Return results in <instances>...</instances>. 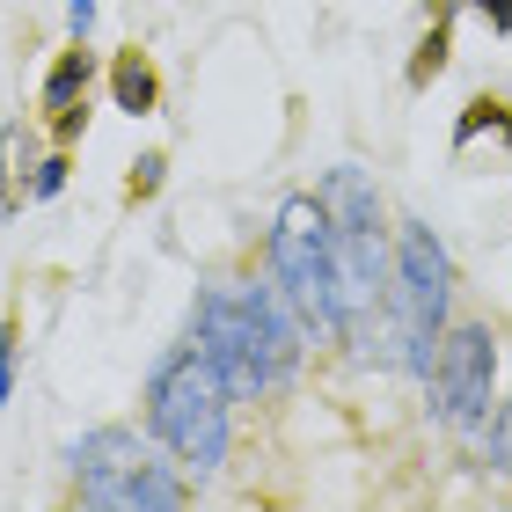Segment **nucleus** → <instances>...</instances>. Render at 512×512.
Segmentation results:
<instances>
[{"label": "nucleus", "mask_w": 512, "mask_h": 512, "mask_svg": "<svg viewBox=\"0 0 512 512\" xmlns=\"http://www.w3.org/2000/svg\"><path fill=\"white\" fill-rule=\"evenodd\" d=\"M198 352L213 359V374L227 395H271L293 381L300 366V322L286 286H235V293H205L198 315Z\"/></svg>", "instance_id": "f257e3e1"}, {"label": "nucleus", "mask_w": 512, "mask_h": 512, "mask_svg": "<svg viewBox=\"0 0 512 512\" xmlns=\"http://www.w3.org/2000/svg\"><path fill=\"white\" fill-rule=\"evenodd\" d=\"M147 410H154V432L176 447V461H191L198 476H213L227 461V381L213 374V359L198 344H183L154 366Z\"/></svg>", "instance_id": "f03ea898"}, {"label": "nucleus", "mask_w": 512, "mask_h": 512, "mask_svg": "<svg viewBox=\"0 0 512 512\" xmlns=\"http://www.w3.org/2000/svg\"><path fill=\"white\" fill-rule=\"evenodd\" d=\"M322 213H330V264H337V330L366 337L381 286V198L359 169H330L322 183Z\"/></svg>", "instance_id": "7ed1b4c3"}, {"label": "nucleus", "mask_w": 512, "mask_h": 512, "mask_svg": "<svg viewBox=\"0 0 512 512\" xmlns=\"http://www.w3.org/2000/svg\"><path fill=\"white\" fill-rule=\"evenodd\" d=\"M271 264L278 286L293 293V308L315 322V330H337V264H330V213L322 198H286L271 227Z\"/></svg>", "instance_id": "20e7f679"}, {"label": "nucleus", "mask_w": 512, "mask_h": 512, "mask_svg": "<svg viewBox=\"0 0 512 512\" xmlns=\"http://www.w3.org/2000/svg\"><path fill=\"white\" fill-rule=\"evenodd\" d=\"M447 249L432 242V227H403V249H395V286H388V308H395V344H403V366L432 374V344H439V322H447Z\"/></svg>", "instance_id": "39448f33"}, {"label": "nucleus", "mask_w": 512, "mask_h": 512, "mask_svg": "<svg viewBox=\"0 0 512 512\" xmlns=\"http://www.w3.org/2000/svg\"><path fill=\"white\" fill-rule=\"evenodd\" d=\"M74 469H81V505H110V512H132V505H191V491H183V483L161 469L132 432H88L81 447H74Z\"/></svg>", "instance_id": "423d86ee"}, {"label": "nucleus", "mask_w": 512, "mask_h": 512, "mask_svg": "<svg viewBox=\"0 0 512 512\" xmlns=\"http://www.w3.org/2000/svg\"><path fill=\"white\" fill-rule=\"evenodd\" d=\"M491 388H498V344L491 330H454V337H439V359H432V403L447 425L461 432H476L483 417H491Z\"/></svg>", "instance_id": "0eeeda50"}, {"label": "nucleus", "mask_w": 512, "mask_h": 512, "mask_svg": "<svg viewBox=\"0 0 512 512\" xmlns=\"http://www.w3.org/2000/svg\"><path fill=\"white\" fill-rule=\"evenodd\" d=\"M88 81H96V59H88V44H74V52H59L52 81H44V118H52V132H81V103H88Z\"/></svg>", "instance_id": "6e6552de"}, {"label": "nucleus", "mask_w": 512, "mask_h": 512, "mask_svg": "<svg viewBox=\"0 0 512 512\" xmlns=\"http://www.w3.org/2000/svg\"><path fill=\"white\" fill-rule=\"evenodd\" d=\"M110 88H118V110H132V118H147V110H154V96H161L154 66L139 59V52H125V59H118V74H110Z\"/></svg>", "instance_id": "1a4fd4ad"}, {"label": "nucleus", "mask_w": 512, "mask_h": 512, "mask_svg": "<svg viewBox=\"0 0 512 512\" xmlns=\"http://www.w3.org/2000/svg\"><path fill=\"white\" fill-rule=\"evenodd\" d=\"M439 66H447V30H432V37H425V52H417V66H410V81L425 88V81L439 74Z\"/></svg>", "instance_id": "9d476101"}, {"label": "nucleus", "mask_w": 512, "mask_h": 512, "mask_svg": "<svg viewBox=\"0 0 512 512\" xmlns=\"http://www.w3.org/2000/svg\"><path fill=\"white\" fill-rule=\"evenodd\" d=\"M491 461H498V469L512 476V403L498 410V425H491Z\"/></svg>", "instance_id": "9b49d317"}, {"label": "nucleus", "mask_w": 512, "mask_h": 512, "mask_svg": "<svg viewBox=\"0 0 512 512\" xmlns=\"http://www.w3.org/2000/svg\"><path fill=\"white\" fill-rule=\"evenodd\" d=\"M15 395V330H0V403Z\"/></svg>", "instance_id": "f8f14e48"}, {"label": "nucleus", "mask_w": 512, "mask_h": 512, "mask_svg": "<svg viewBox=\"0 0 512 512\" xmlns=\"http://www.w3.org/2000/svg\"><path fill=\"white\" fill-rule=\"evenodd\" d=\"M59 183H66V161H44V169H37V183H30V198H52Z\"/></svg>", "instance_id": "ddd939ff"}, {"label": "nucleus", "mask_w": 512, "mask_h": 512, "mask_svg": "<svg viewBox=\"0 0 512 512\" xmlns=\"http://www.w3.org/2000/svg\"><path fill=\"white\" fill-rule=\"evenodd\" d=\"M147 191H161V154H147V161H139V176H132V198H147Z\"/></svg>", "instance_id": "4468645a"}, {"label": "nucleus", "mask_w": 512, "mask_h": 512, "mask_svg": "<svg viewBox=\"0 0 512 512\" xmlns=\"http://www.w3.org/2000/svg\"><path fill=\"white\" fill-rule=\"evenodd\" d=\"M66 22H74V37H88V22H96V0H66Z\"/></svg>", "instance_id": "2eb2a0df"}, {"label": "nucleus", "mask_w": 512, "mask_h": 512, "mask_svg": "<svg viewBox=\"0 0 512 512\" xmlns=\"http://www.w3.org/2000/svg\"><path fill=\"white\" fill-rule=\"evenodd\" d=\"M476 8H483V15H491V22H498V30H512V0H476Z\"/></svg>", "instance_id": "dca6fc26"}]
</instances>
